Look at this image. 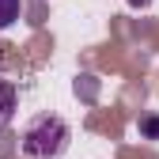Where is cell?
<instances>
[{
	"instance_id": "obj_4",
	"label": "cell",
	"mask_w": 159,
	"mask_h": 159,
	"mask_svg": "<svg viewBox=\"0 0 159 159\" xmlns=\"http://www.w3.org/2000/svg\"><path fill=\"white\" fill-rule=\"evenodd\" d=\"M140 133L155 140V136H159V117H140Z\"/></svg>"
},
{
	"instance_id": "obj_1",
	"label": "cell",
	"mask_w": 159,
	"mask_h": 159,
	"mask_svg": "<svg viewBox=\"0 0 159 159\" xmlns=\"http://www.w3.org/2000/svg\"><path fill=\"white\" fill-rule=\"evenodd\" d=\"M68 140H72V129L65 117L57 114H38L34 121L23 129V140H19V148H23L27 159H61L68 152Z\"/></svg>"
},
{
	"instance_id": "obj_5",
	"label": "cell",
	"mask_w": 159,
	"mask_h": 159,
	"mask_svg": "<svg viewBox=\"0 0 159 159\" xmlns=\"http://www.w3.org/2000/svg\"><path fill=\"white\" fill-rule=\"evenodd\" d=\"M129 8H136V11H144V8H152V0H125Z\"/></svg>"
},
{
	"instance_id": "obj_2",
	"label": "cell",
	"mask_w": 159,
	"mask_h": 159,
	"mask_svg": "<svg viewBox=\"0 0 159 159\" xmlns=\"http://www.w3.org/2000/svg\"><path fill=\"white\" fill-rule=\"evenodd\" d=\"M15 114H19V87L0 76V133L15 121Z\"/></svg>"
},
{
	"instance_id": "obj_3",
	"label": "cell",
	"mask_w": 159,
	"mask_h": 159,
	"mask_svg": "<svg viewBox=\"0 0 159 159\" xmlns=\"http://www.w3.org/2000/svg\"><path fill=\"white\" fill-rule=\"evenodd\" d=\"M19 11H23V0H0V30H8L19 19Z\"/></svg>"
}]
</instances>
